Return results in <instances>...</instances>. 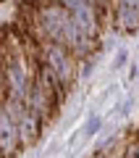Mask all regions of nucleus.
<instances>
[{
    "label": "nucleus",
    "instance_id": "f257e3e1",
    "mask_svg": "<svg viewBox=\"0 0 139 158\" xmlns=\"http://www.w3.org/2000/svg\"><path fill=\"white\" fill-rule=\"evenodd\" d=\"M39 53H42V63L50 69V71L55 74L58 79H61L63 85H66V90H71V87L76 85V79H79L81 63H79L76 58H73L71 53L66 50V48L53 45V42H42Z\"/></svg>",
    "mask_w": 139,
    "mask_h": 158
},
{
    "label": "nucleus",
    "instance_id": "f03ea898",
    "mask_svg": "<svg viewBox=\"0 0 139 158\" xmlns=\"http://www.w3.org/2000/svg\"><path fill=\"white\" fill-rule=\"evenodd\" d=\"M3 108H6V113L11 116V121L16 124L18 137H21V145H24V148H32V145H37V142L42 140V132H45V129L34 121V116L26 111V106H24V103L6 100V103H3Z\"/></svg>",
    "mask_w": 139,
    "mask_h": 158
},
{
    "label": "nucleus",
    "instance_id": "7ed1b4c3",
    "mask_svg": "<svg viewBox=\"0 0 139 158\" xmlns=\"http://www.w3.org/2000/svg\"><path fill=\"white\" fill-rule=\"evenodd\" d=\"M21 150H24V145H21L16 124L11 121L6 108L0 106V158H16Z\"/></svg>",
    "mask_w": 139,
    "mask_h": 158
},
{
    "label": "nucleus",
    "instance_id": "20e7f679",
    "mask_svg": "<svg viewBox=\"0 0 139 158\" xmlns=\"http://www.w3.org/2000/svg\"><path fill=\"white\" fill-rule=\"evenodd\" d=\"M110 8H113V19H110L113 29L126 34L139 32V3H110Z\"/></svg>",
    "mask_w": 139,
    "mask_h": 158
},
{
    "label": "nucleus",
    "instance_id": "39448f33",
    "mask_svg": "<svg viewBox=\"0 0 139 158\" xmlns=\"http://www.w3.org/2000/svg\"><path fill=\"white\" fill-rule=\"evenodd\" d=\"M100 127H102V116H100V113H92V116L87 118V124H84L81 129H79L76 135H73L71 140H68V145H73V142H79V140H81V142L92 140V137H95L97 132H100Z\"/></svg>",
    "mask_w": 139,
    "mask_h": 158
},
{
    "label": "nucleus",
    "instance_id": "423d86ee",
    "mask_svg": "<svg viewBox=\"0 0 139 158\" xmlns=\"http://www.w3.org/2000/svg\"><path fill=\"white\" fill-rule=\"evenodd\" d=\"M121 158H139V127L129 135V140H126V145H123V153H121Z\"/></svg>",
    "mask_w": 139,
    "mask_h": 158
},
{
    "label": "nucleus",
    "instance_id": "0eeeda50",
    "mask_svg": "<svg viewBox=\"0 0 139 158\" xmlns=\"http://www.w3.org/2000/svg\"><path fill=\"white\" fill-rule=\"evenodd\" d=\"M126 61H129V50H126V48H118L116 58H113V63H110V69H113V71H118V69L126 66Z\"/></svg>",
    "mask_w": 139,
    "mask_h": 158
},
{
    "label": "nucleus",
    "instance_id": "6e6552de",
    "mask_svg": "<svg viewBox=\"0 0 139 158\" xmlns=\"http://www.w3.org/2000/svg\"><path fill=\"white\" fill-rule=\"evenodd\" d=\"M137 77H139V66H137V69L131 71V79H137Z\"/></svg>",
    "mask_w": 139,
    "mask_h": 158
}]
</instances>
